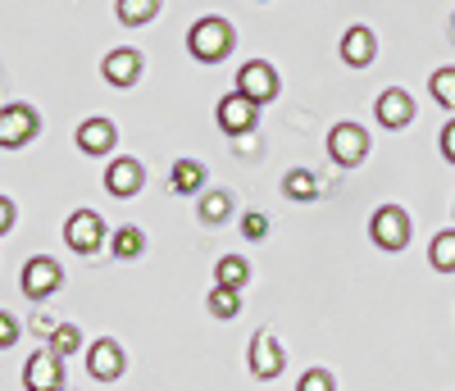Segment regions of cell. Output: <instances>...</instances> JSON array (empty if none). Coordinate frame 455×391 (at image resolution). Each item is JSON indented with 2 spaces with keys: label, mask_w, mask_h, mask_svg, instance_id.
Instances as JSON below:
<instances>
[{
  "label": "cell",
  "mask_w": 455,
  "mask_h": 391,
  "mask_svg": "<svg viewBox=\"0 0 455 391\" xmlns=\"http://www.w3.org/2000/svg\"><path fill=\"white\" fill-rule=\"evenodd\" d=\"M187 51H192L201 64H219L228 51H233V28H228L223 19H201L192 28V36H187Z\"/></svg>",
  "instance_id": "cell-1"
},
{
  "label": "cell",
  "mask_w": 455,
  "mask_h": 391,
  "mask_svg": "<svg viewBox=\"0 0 455 391\" xmlns=\"http://www.w3.org/2000/svg\"><path fill=\"white\" fill-rule=\"evenodd\" d=\"M369 237L383 251H405L410 246V214L401 205H383L369 219Z\"/></svg>",
  "instance_id": "cell-2"
},
{
  "label": "cell",
  "mask_w": 455,
  "mask_h": 391,
  "mask_svg": "<svg viewBox=\"0 0 455 391\" xmlns=\"http://www.w3.org/2000/svg\"><path fill=\"white\" fill-rule=\"evenodd\" d=\"M328 155H332L341 169L364 164V155H369V137H364V128H360V124H337V128L328 132Z\"/></svg>",
  "instance_id": "cell-3"
},
{
  "label": "cell",
  "mask_w": 455,
  "mask_h": 391,
  "mask_svg": "<svg viewBox=\"0 0 455 391\" xmlns=\"http://www.w3.org/2000/svg\"><path fill=\"white\" fill-rule=\"evenodd\" d=\"M64 242H68V251H78V255L100 251V246H105V223H100V214H96V210L68 214V223H64Z\"/></svg>",
  "instance_id": "cell-4"
},
{
  "label": "cell",
  "mask_w": 455,
  "mask_h": 391,
  "mask_svg": "<svg viewBox=\"0 0 455 391\" xmlns=\"http://www.w3.org/2000/svg\"><path fill=\"white\" fill-rule=\"evenodd\" d=\"M60 283H64V268H60L55 259L36 255V259L23 264V296H28V300H46V296H55Z\"/></svg>",
  "instance_id": "cell-5"
},
{
  "label": "cell",
  "mask_w": 455,
  "mask_h": 391,
  "mask_svg": "<svg viewBox=\"0 0 455 391\" xmlns=\"http://www.w3.org/2000/svg\"><path fill=\"white\" fill-rule=\"evenodd\" d=\"M36 128H42L36 109H28V105H5V109H0V146H5V150H14V146L32 141V137H36Z\"/></svg>",
  "instance_id": "cell-6"
},
{
  "label": "cell",
  "mask_w": 455,
  "mask_h": 391,
  "mask_svg": "<svg viewBox=\"0 0 455 391\" xmlns=\"http://www.w3.org/2000/svg\"><path fill=\"white\" fill-rule=\"evenodd\" d=\"M255 124H259V105H255L246 92H233V96L219 100V128H223V132L242 137V132H251Z\"/></svg>",
  "instance_id": "cell-7"
},
{
  "label": "cell",
  "mask_w": 455,
  "mask_h": 391,
  "mask_svg": "<svg viewBox=\"0 0 455 391\" xmlns=\"http://www.w3.org/2000/svg\"><path fill=\"white\" fill-rule=\"evenodd\" d=\"M23 387L28 391H60L64 387V369L55 350H36V355L23 364Z\"/></svg>",
  "instance_id": "cell-8"
},
{
  "label": "cell",
  "mask_w": 455,
  "mask_h": 391,
  "mask_svg": "<svg viewBox=\"0 0 455 391\" xmlns=\"http://www.w3.org/2000/svg\"><path fill=\"white\" fill-rule=\"evenodd\" d=\"M237 92H246L255 105L274 100V96H278V73L264 64V60H251V64H242V73H237Z\"/></svg>",
  "instance_id": "cell-9"
},
{
  "label": "cell",
  "mask_w": 455,
  "mask_h": 391,
  "mask_svg": "<svg viewBox=\"0 0 455 391\" xmlns=\"http://www.w3.org/2000/svg\"><path fill=\"white\" fill-rule=\"evenodd\" d=\"M251 373H255L259 382H274V378L283 373V346H278L269 332H259V337L251 341Z\"/></svg>",
  "instance_id": "cell-10"
},
{
  "label": "cell",
  "mask_w": 455,
  "mask_h": 391,
  "mask_svg": "<svg viewBox=\"0 0 455 391\" xmlns=\"http://www.w3.org/2000/svg\"><path fill=\"white\" fill-rule=\"evenodd\" d=\"M100 73H105V83H109V87H132V83H137V73H141V55H137L132 46H119V51H109V55H105Z\"/></svg>",
  "instance_id": "cell-11"
},
{
  "label": "cell",
  "mask_w": 455,
  "mask_h": 391,
  "mask_svg": "<svg viewBox=\"0 0 455 391\" xmlns=\"http://www.w3.org/2000/svg\"><path fill=\"white\" fill-rule=\"evenodd\" d=\"M87 369H92V378H100V382H114L124 373V350H119V341H96L92 350H87Z\"/></svg>",
  "instance_id": "cell-12"
},
{
  "label": "cell",
  "mask_w": 455,
  "mask_h": 391,
  "mask_svg": "<svg viewBox=\"0 0 455 391\" xmlns=\"http://www.w3.org/2000/svg\"><path fill=\"white\" fill-rule=\"evenodd\" d=\"M141 178H146V173H141L137 160H109V169H105V187H109V196H119V201L137 196Z\"/></svg>",
  "instance_id": "cell-13"
},
{
  "label": "cell",
  "mask_w": 455,
  "mask_h": 391,
  "mask_svg": "<svg viewBox=\"0 0 455 391\" xmlns=\"http://www.w3.org/2000/svg\"><path fill=\"white\" fill-rule=\"evenodd\" d=\"M410 119H414V100H410L401 87H392V92L378 96V124H383V128H405Z\"/></svg>",
  "instance_id": "cell-14"
},
{
  "label": "cell",
  "mask_w": 455,
  "mask_h": 391,
  "mask_svg": "<svg viewBox=\"0 0 455 391\" xmlns=\"http://www.w3.org/2000/svg\"><path fill=\"white\" fill-rule=\"evenodd\" d=\"M114 124L109 119H87V124H78V150H87V155H109V146H114Z\"/></svg>",
  "instance_id": "cell-15"
},
{
  "label": "cell",
  "mask_w": 455,
  "mask_h": 391,
  "mask_svg": "<svg viewBox=\"0 0 455 391\" xmlns=\"http://www.w3.org/2000/svg\"><path fill=\"white\" fill-rule=\"evenodd\" d=\"M373 32L369 28H351L347 36H341V60H347L351 68H364V64H373Z\"/></svg>",
  "instance_id": "cell-16"
},
{
  "label": "cell",
  "mask_w": 455,
  "mask_h": 391,
  "mask_svg": "<svg viewBox=\"0 0 455 391\" xmlns=\"http://www.w3.org/2000/svg\"><path fill=\"white\" fill-rule=\"evenodd\" d=\"M169 182H173V191H178V196H192V191H201L205 169H201L196 160H178V164H173V173H169Z\"/></svg>",
  "instance_id": "cell-17"
},
{
  "label": "cell",
  "mask_w": 455,
  "mask_h": 391,
  "mask_svg": "<svg viewBox=\"0 0 455 391\" xmlns=\"http://www.w3.org/2000/svg\"><path fill=\"white\" fill-rule=\"evenodd\" d=\"M246 278H251V268H246L242 255H223L219 268H214V287H233V291H237Z\"/></svg>",
  "instance_id": "cell-18"
},
{
  "label": "cell",
  "mask_w": 455,
  "mask_h": 391,
  "mask_svg": "<svg viewBox=\"0 0 455 391\" xmlns=\"http://www.w3.org/2000/svg\"><path fill=\"white\" fill-rule=\"evenodd\" d=\"M428 264L437 273H455V232H437L428 246Z\"/></svg>",
  "instance_id": "cell-19"
},
{
  "label": "cell",
  "mask_w": 455,
  "mask_h": 391,
  "mask_svg": "<svg viewBox=\"0 0 455 391\" xmlns=\"http://www.w3.org/2000/svg\"><path fill=\"white\" fill-rule=\"evenodd\" d=\"M156 10H160V0H119V23L141 28V23L156 19Z\"/></svg>",
  "instance_id": "cell-20"
},
{
  "label": "cell",
  "mask_w": 455,
  "mask_h": 391,
  "mask_svg": "<svg viewBox=\"0 0 455 391\" xmlns=\"http://www.w3.org/2000/svg\"><path fill=\"white\" fill-rule=\"evenodd\" d=\"M283 191L291 196V201H315V196H319V187H315V173H310V169H291V173L283 178Z\"/></svg>",
  "instance_id": "cell-21"
},
{
  "label": "cell",
  "mask_w": 455,
  "mask_h": 391,
  "mask_svg": "<svg viewBox=\"0 0 455 391\" xmlns=\"http://www.w3.org/2000/svg\"><path fill=\"white\" fill-rule=\"evenodd\" d=\"M210 315H214V319H237V315H242L237 291H233V287H214V291H210Z\"/></svg>",
  "instance_id": "cell-22"
},
{
  "label": "cell",
  "mask_w": 455,
  "mask_h": 391,
  "mask_svg": "<svg viewBox=\"0 0 455 391\" xmlns=\"http://www.w3.org/2000/svg\"><path fill=\"white\" fill-rule=\"evenodd\" d=\"M228 214H233V196H228V191L201 196V219H205V223H223Z\"/></svg>",
  "instance_id": "cell-23"
},
{
  "label": "cell",
  "mask_w": 455,
  "mask_h": 391,
  "mask_svg": "<svg viewBox=\"0 0 455 391\" xmlns=\"http://www.w3.org/2000/svg\"><path fill=\"white\" fill-rule=\"evenodd\" d=\"M109 251L119 255V259H132V255L146 251V237H141L137 227H119V232H114V242H109Z\"/></svg>",
  "instance_id": "cell-24"
},
{
  "label": "cell",
  "mask_w": 455,
  "mask_h": 391,
  "mask_svg": "<svg viewBox=\"0 0 455 391\" xmlns=\"http://www.w3.org/2000/svg\"><path fill=\"white\" fill-rule=\"evenodd\" d=\"M428 92H433L437 105L455 109V68H437V73L428 77Z\"/></svg>",
  "instance_id": "cell-25"
},
{
  "label": "cell",
  "mask_w": 455,
  "mask_h": 391,
  "mask_svg": "<svg viewBox=\"0 0 455 391\" xmlns=\"http://www.w3.org/2000/svg\"><path fill=\"white\" fill-rule=\"evenodd\" d=\"M78 346H83V332L73 328V323H64V328H55V332H51V350H55L60 360H64V355H73Z\"/></svg>",
  "instance_id": "cell-26"
},
{
  "label": "cell",
  "mask_w": 455,
  "mask_h": 391,
  "mask_svg": "<svg viewBox=\"0 0 455 391\" xmlns=\"http://www.w3.org/2000/svg\"><path fill=\"white\" fill-rule=\"evenodd\" d=\"M296 391H337V382H332V373H328V369H310L306 378L296 382Z\"/></svg>",
  "instance_id": "cell-27"
},
{
  "label": "cell",
  "mask_w": 455,
  "mask_h": 391,
  "mask_svg": "<svg viewBox=\"0 0 455 391\" xmlns=\"http://www.w3.org/2000/svg\"><path fill=\"white\" fill-rule=\"evenodd\" d=\"M242 237H246V242H264V237H269V219L251 210V214L242 219Z\"/></svg>",
  "instance_id": "cell-28"
},
{
  "label": "cell",
  "mask_w": 455,
  "mask_h": 391,
  "mask_svg": "<svg viewBox=\"0 0 455 391\" xmlns=\"http://www.w3.org/2000/svg\"><path fill=\"white\" fill-rule=\"evenodd\" d=\"M19 341V323H14V315H0V350H10Z\"/></svg>",
  "instance_id": "cell-29"
},
{
  "label": "cell",
  "mask_w": 455,
  "mask_h": 391,
  "mask_svg": "<svg viewBox=\"0 0 455 391\" xmlns=\"http://www.w3.org/2000/svg\"><path fill=\"white\" fill-rule=\"evenodd\" d=\"M14 227V205H10V196H0V237Z\"/></svg>",
  "instance_id": "cell-30"
},
{
  "label": "cell",
  "mask_w": 455,
  "mask_h": 391,
  "mask_svg": "<svg viewBox=\"0 0 455 391\" xmlns=\"http://www.w3.org/2000/svg\"><path fill=\"white\" fill-rule=\"evenodd\" d=\"M442 155H446V160L455 164V119H451V124L442 128Z\"/></svg>",
  "instance_id": "cell-31"
}]
</instances>
